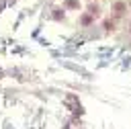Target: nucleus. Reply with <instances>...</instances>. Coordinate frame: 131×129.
<instances>
[{"label":"nucleus","instance_id":"f257e3e1","mask_svg":"<svg viewBox=\"0 0 131 129\" xmlns=\"http://www.w3.org/2000/svg\"><path fill=\"white\" fill-rule=\"evenodd\" d=\"M90 20H92V16H88V14H86V16H82V23H84V25H88Z\"/></svg>","mask_w":131,"mask_h":129}]
</instances>
